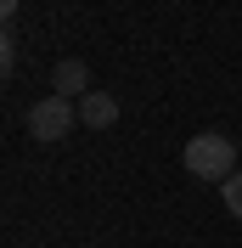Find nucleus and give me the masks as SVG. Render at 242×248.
Returning <instances> with one entry per match:
<instances>
[{"label":"nucleus","mask_w":242,"mask_h":248,"mask_svg":"<svg viewBox=\"0 0 242 248\" xmlns=\"http://www.w3.org/2000/svg\"><path fill=\"white\" fill-rule=\"evenodd\" d=\"M12 68H17V40L0 34V74H12Z\"/></svg>","instance_id":"nucleus-6"},{"label":"nucleus","mask_w":242,"mask_h":248,"mask_svg":"<svg viewBox=\"0 0 242 248\" xmlns=\"http://www.w3.org/2000/svg\"><path fill=\"white\" fill-rule=\"evenodd\" d=\"M181 164L197 175V181H220V186H226L231 175L242 170V147L231 136H220V130H203V136H192L181 147Z\"/></svg>","instance_id":"nucleus-1"},{"label":"nucleus","mask_w":242,"mask_h":248,"mask_svg":"<svg viewBox=\"0 0 242 248\" xmlns=\"http://www.w3.org/2000/svg\"><path fill=\"white\" fill-rule=\"evenodd\" d=\"M79 124H85V130H113V124H119V96L113 91L79 96Z\"/></svg>","instance_id":"nucleus-4"},{"label":"nucleus","mask_w":242,"mask_h":248,"mask_svg":"<svg viewBox=\"0 0 242 248\" xmlns=\"http://www.w3.org/2000/svg\"><path fill=\"white\" fill-rule=\"evenodd\" d=\"M220 198H226V209H231V215H237V220H242V170H237V175H231V181H226V186H220Z\"/></svg>","instance_id":"nucleus-5"},{"label":"nucleus","mask_w":242,"mask_h":248,"mask_svg":"<svg viewBox=\"0 0 242 248\" xmlns=\"http://www.w3.org/2000/svg\"><path fill=\"white\" fill-rule=\"evenodd\" d=\"M51 96H68V102L91 96V68H85L79 57H62L57 68H51Z\"/></svg>","instance_id":"nucleus-3"},{"label":"nucleus","mask_w":242,"mask_h":248,"mask_svg":"<svg viewBox=\"0 0 242 248\" xmlns=\"http://www.w3.org/2000/svg\"><path fill=\"white\" fill-rule=\"evenodd\" d=\"M0 17H6V23H12V17H17V0H0Z\"/></svg>","instance_id":"nucleus-7"},{"label":"nucleus","mask_w":242,"mask_h":248,"mask_svg":"<svg viewBox=\"0 0 242 248\" xmlns=\"http://www.w3.org/2000/svg\"><path fill=\"white\" fill-rule=\"evenodd\" d=\"M23 124H29L34 141H45V147H51V141H62V136L79 124V102H68V96H45V102H34V108H29Z\"/></svg>","instance_id":"nucleus-2"}]
</instances>
